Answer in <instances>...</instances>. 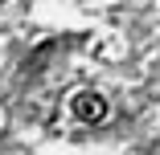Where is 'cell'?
<instances>
[{"instance_id":"1","label":"cell","mask_w":160,"mask_h":155,"mask_svg":"<svg viewBox=\"0 0 160 155\" xmlns=\"http://www.w3.org/2000/svg\"><path fill=\"white\" fill-rule=\"evenodd\" d=\"M70 110H74V118H82V122H103V118L111 114V106H107L103 94H74Z\"/></svg>"}]
</instances>
